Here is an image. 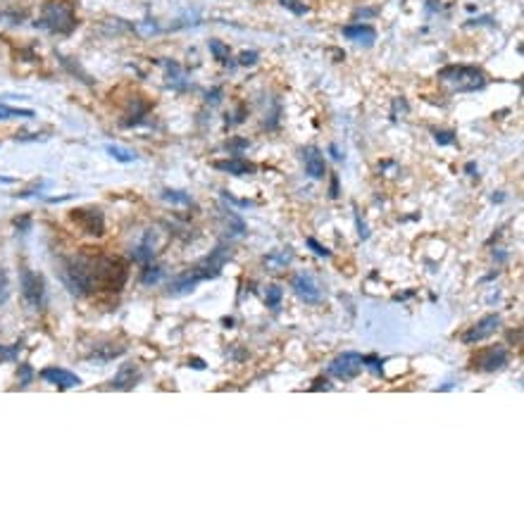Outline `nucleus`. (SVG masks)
Listing matches in <instances>:
<instances>
[{"label":"nucleus","mask_w":524,"mask_h":526,"mask_svg":"<svg viewBox=\"0 0 524 526\" xmlns=\"http://www.w3.org/2000/svg\"><path fill=\"white\" fill-rule=\"evenodd\" d=\"M64 281L74 293H91V290H122L127 284V267L114 258H74L64 267Z\"/></svg>","instance_id":"obj_1"},{"label":"nucleus","mask_w":524,"mask_h":526,"mask_svg":"<svg viewBox=\"0 0 524 526\" xmlns=\"http://www.w3.org/2000/svg\"><path fill=\"white\" fill-rule=\"evenodd\" d=\"M38 29H46L58 36H69L77 29V12L72 0H46L36 19Z\"/></svg>","instance_id":"obj_2"},{"label":"nucleus","mask_w":524,"mask_h":526,"mask_svg":"<svg viewBox=\"0 0 524 526\" xmlns=\"http://www.w3.org/2000/svg\"><path fill=\"white\" fill-rule=\"evenodd\" d=\"M438 79L446 84H451L456 91L465 93V91H477V88H484L486 84V77H484L482 69L477 67H465V64H451V67H443L438 72Z\"/></svg>","instance_id":"obj_3"},{"label":"nucleus","mask_w":524,"mask_h":526,"mask_svg":"<svg viewBox=\"0 0 524 526\" xmlns=\"http://www.w3.org/2000/svg\"><path fill=\"white\" fill-rule=\"evenodd\" d=\"M19 286H22V295L29 303V308H43V303H46V284H43L41 274L32 272L29 267H22L19 269Z\"/></svg>","instance_id":"obj_4"},{"label":"nucleus","mask_w":524,"mask_h":526,"mask_svg":"<svg viewBox=\"0 0 524 526\" xmlns=\"http://www.w3.org/2000/svg\"><path fill=\"white\" fill-rule=\"evenodd\" d=\"M360 369H362V355L360 353H343V355H338L332 364H329L327 372L332 374V377L341 379V381H351V379H355L358 374H360Z\"/></svg>","instance_id":"obj_5"},{"label":"nucleus","mask_w":524,"mask_h":526,"mask_svg":"<svg viewBox=\"0 0 524 526\" xmlns=\"http://www.w3.org/2000/svg\"><path fill=\"white\" fill-rule=\"evenodd\" d=\"M498 329H501V317H498V314H486V317L479 319V322L474 324L470 331H465L462 343L474 345V343H479V340H486L488 336H493Z\"/></svg>","instance_id":"obj_6"},{"label":"nucleus","mask_w":524,"mask_h":526,"mask_svg":"<svg viewBox=\"0 0 524 526\" xmlns=\"http://www.w3.org/2000/svg\"><path fill=\"white\" fill-rule=\"evenodd\" d=\"M291 286H293V290H296V295L303 300V303H308V305H317L319 300H322V290H319L317 281H314V279L310 277V274H305V272L296 274V277H293V281H291Z\"/></svg>","instance_id":"obj_7"},{"label":"nucleus","mask_w":524,"mask_h":526,"mask_svg":"<svg viewBox=\"0 0 524 526\" xmlns=\"http://www.w3.org/2000/svg\"><path fill=\"white\" fill-rule=\"evenodd\" d=\"M72 219L91 236H103L105 231V219L101 214V210H74Z\"/></svg>","instance_id":"obj_8"},{"label":"nucleus","mask_w":524,"mask_h":526,"mask_svg":"<svg viewBox=\"0 0 524 526\" xmlns=\"http://www.w3.org/2000/svg\"><path fill=\"white\" fill-rule=\"evenodd\" d=\"M474 362L479 364V369L484 372H496V369H503L508 364V350L501 348V345H493V348H486L474 358Z\"/></svg>","instance_id":"obj_9"},{"label":"nucleus","mask_w":524,"mask_h":526,"mask_svg":"<svg viewBox=\"0 0 524 526\" xmlns=\"http://www.w3.org/2000/svg\"><path fill=\"white\" fill-rule=\"evenodd\" d=\"M41 379L53 386H58V388L67 390V388H77V386H82V379L77 377V374L67 372V369L62 367H46L41 372Z\"/></svg>","instance_id":"obj_10"},{"label":"nucleus","mask_w":524,"mask_h":526,"mask_svg":"<svg viewBox=\"0 0 524 526\" xmlns=\"http://www.w3.org/2000/svg\"><path fill=\"white\" fill-rule=\"evenodd\" d=\"M141 379V369H138V364L134 362H127L119 367V372L112 377V381H110V386L117 390H129L136 386V381Z\"/></svg>","instance_id":"obj_11"},{"label":"nucleus","mask_w":524,"mask_h":526,"mask_svg":"<svg viewBox=\"0 0 524 526\" xmlns=\"http://www.w3.org/2000/svg\"><path fill=\"white\" fill-rule=\"evenodd\" d=\"M303 160H305V172L310 174L312 179H324L327 164H324V155L319 153V148L308 145V148L303 150Z\"/></svg>","instance_id":"obj_12"},{"label":"nucleus","mask_w":524,"mask_h":526,"mask_svg":"<svg viewBox=\"0 0 524 526\" xmlns=\"http://www.w3.org/2000/svg\"><path fill=\"white\" fill-rule=\"evenodd\" d=\"M343 36L348 41H355L360 46H374L377 41V32L369 24H351V27H343Z\"/></svg>","instance_id":"obj_13"},{"label":"nucleus","mask_w":524,"mask_h":526,"mask_svg":"<svg viewBox=\"0 0 524 526\" xmlns=\"http://www.w3.org/2000/svg\"><path fill=\"white\" fill-rule=\"evenodd\" d=\"M214 169L224 174H234V177H243V174H253L255 172V164L246 162V160H214L212 162Z\"/></svg>","instance_id":"obj_14"},{"label":"nucleus","mask_w":524,"mask_h":526,"mask_svg":"<svg viewBox=\"0 0 524 526\" xmlns=\"http://www.w3.org/2000/svg\"><path fill=\"white\" fill-rule=\"evenodd\" d=\"M291 260H293V253H291V248H286V250H279V253L267 255L262 262L269 272H282V269H286V264L291 262Z\"/></svg>","instance_id":"obj_15"},{"label":"nucleus","mask_w":524,"mask_h":526,"mask_svg":"<svg viewBox=\"0 0 524 526\" xmlns=\"http://www.w3.org/2000/svg\"><path fill=\"white\" fill-rule=\"evenodd\" d=\"M105 150H108V153L112 155V158L117 160V162H134V160L138 158V155L134 153V150H129V148H122V145H117V143H110V145H108V148H105Z\"/></svg>","instance_id":"obj_16"},{"label":"nucleus","mask_w":524,"mask_h":526,"mask_svg":"<svg viewBox=\"0 0 524 526\" xmlns=\"http://www.w3.org/2000/svg\"><path fill=\"white\" fill-rule=\"evenodd\" d=\"M34 110H17L0 103V119H32Z\"/></svg>","instance_id":"obj_17"},{"label":"nucleus","mask_w":524,"mask_h":526,"mask_svg":"<svg viewBox=\"0 0 524 526\" xmlns=\"http://www.w3.org/2000/svg\"><path fill=\"white\" fill-rule=\"evenodd\" d=\"M162 200H167V203L172 205H191V195L184 193V191H172V188H167V191H162Z\"/></svg>","instance_id":"obj_18"},{"label":"nucleus","mask_w":524,"mask_h":526,"mask_svg":"<svg viewBox=\"0 0 524 526\" xmlns=\"http://www.w3.org/2000/svg\"><path fill=\"white\" fill-rule=\"evenodd\" d=\"M208 46H210V53L214 55V60H219V62H224V64L229 62V48L224 46L222 41H217V38H212V41H210Z\"/></svg>","instance_id":"obj_19"},{"label":"nucleus","mask_w":524,"mask_h":526,"mask_svg":"<svg viewBox=\"0 0 524 526\" xmlns=\"http://www.w3.org/2000/svg\"><path fill=\"white\" fill-rule=\"evenodd\" d=\"M282 295H284V290L279 288V286H267V293H264V303H267V308L279 310V303H282Z\"/></svg>","instance_id":"obj_20"},{"label":"nucleus","mask_w":524,"mask_h":526,"mask_svg":"<svg viewBox=\"0 0 524 526\" xmlns=\"http://www.w3.org/2000/svg\"><path fill=\"white\" fill-rule=\"evenodd\" d=\"M153 255H155V250L151 248V243H148V238H146L136 248V253H134V260H136V262H148V260H153Z\"/></svg>","instance_id":"obj_21"},{"label":"nucleus","mask_w":524,"mask_h":526,"mask_svg":"<svg viewBox=\"0 0 524 526\" xmlns=\"http://www.w3.org/2000/svg\"><path fill=\"white\" fill-rule=\"evenodd\" d=\"M160 279H162V267H146L141 274V281L146 284V286H151V284H158Z\"/></svg>","instance_id":"obj_22"},{"label":"nucleus","mask_w":524,"mask_h":526,"mask_svg":"<svg viewBox=\"0 0 524 526\" xmlns=\"http://www.w3.org/2000/svg\"><path fill=\"white\" fill-rule=\"evenodd\" d=\"M279 3H282L286 10H291L293 14H298V17H303V14L308 12V5H303L301 0H279Z\"/></svg>","instance_id":"obj_23"},{"label":"nucleus","mask_w":524,"mask_h":526,"mask_svg":"<svg viewBox=\"0 0 524 526\" xmlns=\"http://www.w3.org/2000/svg\"><path fill=\"white\" fill-rule=\"evenodd\" d=\"M305 243H308V248H312V253H314V255H319V258H332V250L324 248V245H322V243H317V240H314V238H308Z\"/></svg>","instance_id":"obj_24"},{"label":"nucleus","mask_w":524,"mask_h":526,"mask_svg":"<svg viewBox=\"0 0 524 526\" xmlns=\"http://www.w3.org/2000/svg\"><path fill=\"white\" fill-rule=\"evenodd\" d=\"M19 384L22 386H29L32 384V379H34V372H32V367L29 364H19Z\"/></svg>","instance_id":"obj_25"},{"label":"nucleus","mask_w":524,"mask_h":526,"mask_svg":"<svg viewBox=\"0 0 524 526\" xmlns=\"http://www.w3.org/2000/svg\"><path fill=\"white\" fill-rule=\"evenodd\" d=\"M434 138H436L438 145H451V143H456V134H453V132H436V134H434Z\"/></svg>","instance_id":"obj_26"},{"label":"nucleus","mask_w":524,"mask_h":526,"mask_svg":"<svg viewBox=\"0 0 524 526\" xmlns=\"http://www.w3.org/2000/svg\"><path fill=\"white\" fill-rule=\"evenodd\" d=\"M5 300H8V274L0 267V305H3Z\"/></svg>","instance_id":"obj_27"},{"label":"nucleus","mask_w":524,"mask_h":526,"mask_svg":"<svg viewBox=\"0 0 524 526\" xmlns=\"http://www.w3.org/2000/svg\"><path fill=\"white\" fill-rule=\"evenodd\" d=\"M258 62V53H253V50H251V53H248V50H246V53H241V64H243V67H251V64H255Z\"/></svg>","instance_id":"obj_28"},{"label":"nucleus","mask_w":524,"mask_h":526,"mask_svg":"<svg viewBox=\"0 0 524 526\" xmlns=\"http://www.w3.org/2000/svg\"><path fill=\"white\" fill-rule=\"evenodd\" d=\"M362 364H367V367L374 369V372H382V360L379 358H362Z\"/></svg>","instance_id":"obj_29"},{"label":"nucleus","mask_w":524,"mask_h":526,"mask_svg":"<svg viewBox=\"0 0 524 526\" xmlns=\"http://www.w3.org/2000/svg\"><path fill=\"white\" fill-rule=\"evenodd\" d=\"M219 96H222V91H219V88H214V91H212V93H210V96H208V103L217 105V103H219Z\"/></svg>","instance_id":"obj_30"},{"label":"nucleus","mask_w":524,"mask_h":526,"mask_svg":"<svg viewBox=\"0 0 524 526\" xmlns=\"http://www.w3.org/2000/svg\"><path fill=\"white\" fill-rule=\"evenodd\" d=\"M332 198H338V179H332Z\"/></svg>","instance_id":"obj_31"},{"label":"nucleus","mask_w":524,"mask_h":526,"mask_svg":"<svg viewBox=\"0 0 524 526\" xmlns=\"http://www.w3.org/2000/svg\"><path fill=\"white\" fill-rule=\"evenodd\" d=\"M467 174H470V177H474V172H477V164H474V162H467Z\"/></svg>","instance_id":"obj_32"},{"label":"nucleus","mask_w":524,"mask_h":526,"mask_svg":"<svg viewBox=\"0 0 524 526\" xmlns=\"http://www.w3.org/2000/svg\"><path fill=\"white\" fill-rule=\"evenodd\" d=\"M332 153H334V160H341V155H338V148H336V145H332Z\"/></svg>","instance_id":"obj_33"}]
</instances>
